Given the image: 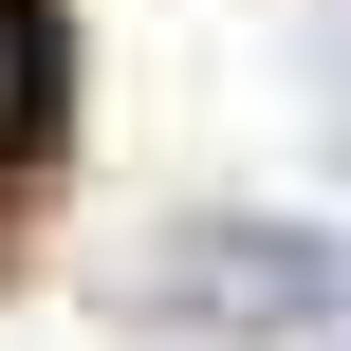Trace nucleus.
Wrapping results in <instances>:
<instances>
[{
  "label": "nucleus",
  "instance_id": "1",
  "mask_svg": "<svg viewBox=\"0 0 351 351\" xmlns=\"http://www.w3.org/2000/svg\"><path fill=\"white\" fill-rule=\"evenodd\" d=\"M148 296L241 315V333H296V315H333V241H278V222H185V259H167Z\"/></svg>",
  "mask_w": 351,
  "mask_h": 351
},
{
  "label": "nucleus",
  "instance_id": "2",
  "mask_svg": "<svg viewBox=\"0 0 351 351\" xmlns=\"http://www.w3.org/2000/svg\"><path fill=\"white\" fill-rule=\"evenodd\" d=\"M37 74H56V56H37V0H0V148L37 130Z\"/></svg>",
  "mask_w": 351,
  "mask_h": 351
}]
</instances>
